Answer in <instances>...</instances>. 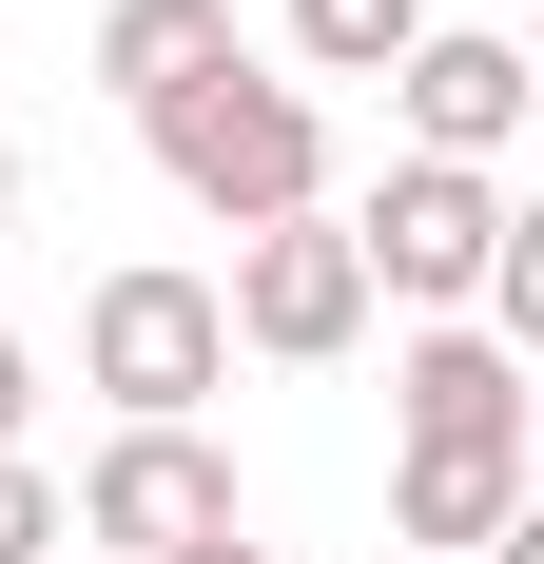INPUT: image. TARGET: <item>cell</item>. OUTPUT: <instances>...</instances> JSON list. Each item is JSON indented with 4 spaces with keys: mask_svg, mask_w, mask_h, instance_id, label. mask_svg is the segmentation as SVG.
Instances as JSON below:
<instances>
[{
    "mask_svg": "<svg viewBox=\"0 0 544 564\" xmlns=\"http://www.w3.org/2000/svg\"><path fill=\"white\" fill-rule=\"evenodd\" d=\"M137 137H156V175H175L215 234L330 215V117H312V78H253V58H215V78H195V98H156Z\"/></svg>",
    "mask_w": 544,
    "mask_h": 564,
    "instance_id": "6da1fadb",
    "label": "cell"
},
{
    "mask_svg": "<svg viewBox=\"0 0 544 564\" xmlns=\"http://www.w3.org/2000/svg\"><path fill=\"white\" fill-rule=\"evenodd\" d=\"M78 390H117V429H195V409L233 390L215 273H98V312H78Z\"/></svg>",
    "mask_w": 544,
    "mask_h": 564,
    "instance_id": "7a4b0ae2",
    "label": "cell"
},
{
    "mask_svg": "<svg viewBox=\"0 0 544 564\" xmlns=\"http://www.w3.org/2000/svg\"><path fill=\"white\" fill-rule=\"evenodd\" d=\"M350 234V273L370 292H409V312H467V292H487V253L525 215H505V175H447V156H389V195L370 215H330Z\"/></svg>",
    "mask_w": 544,
    "mask_h": 564,
    "instance_id": "3957f363",
    "label": "cell"
},
{
    "mask_svg": "<svg viewBox=\"0 0 544 564\" xmlns=\"http://www.w3.org/2000/svg\"><path fill=\"white\" fill-rule=\"evenodd\" d=\"M215 332H233V350H272V370H330V350L370 332V273H350V234H330V215H272V234H233Z\"/></svg>",
    "mask_w": 544,
    "mask_h": 564,
    "instance_id": "277c9868",
    "label": "cell"
},
{
    "mask_svg": "<svg viewBox=\"0 0 544 564\" xmlns=\"http://www.w3.org/2000/svg\"><path fill=\"white\" fill-rule=\"evenodd\" d=\"M233 525V467L195 448V429H117L98 467H78V507H58V545H117V564H175Z\"/></svg>",
    "mask_w": 544,
    "mask_h": 564,
    "instance_id": "5b68a950",
    "label": "cell"
},
{
    "mask_svg": "<svg viewBox=\"0 0 544 564\" xmlns=\"http://www.w3.org/2000/svg\"><path fill=\"white\" fill-rule=\"evenodd\" d=\"M389 98H409V156L505 175V137H525V40H487V20H428V40L389 58Z\"/></svg>",
    "mask_w": 544,
    "mask_h": 564,
    "instance_id": "8992f818",
    "label": "cell"
},
{
    "mask_svg": "<svg viewBox=\"0 0 544 564\" xmlns=\"http://www.w3.org/2000/svg\"><path fill=\"white\" fill-rule=\"evenodd\" d=\"M389 409H409V448H525V370L487 332H409L389 350Z\"/></svg>",
    "mask_w": 544,
    "mask_h": 564,
    "instance_id": "52a82bcc",
    "label": "cell"
},
{
    "mask_svg": "<svg viewBox=\"0 0 544 564\" xmlns=\"http://www.w3.org/2000/svg\"><path fill=\"white\" fill-rule=\"evenodd\" d=\"M215 58H233V0H117V20H98V98L156 117V98H195Z\"/></svg>",
    "mask_w": 544,
    "mask_h": 564,
    "instance_id": "ba28073f",
    "label": "cell"
},
{
    "mask_svg": "<svg viewBox=\"0 0 544 564\" xmlns=\"http://www.w3.org/2000/svg\"><path fill=\"white\" fill-rule=\"evenodd\" d=\"M389 525L409 545H505L525 525V448H409L389 467Z\"/></svg>",
    "mask_w": 544,
    "mask_h": 564,
    "instance_id": "9c48e42d",
    "label": "cell"
},
{
    "mask_svg": "<svg viewBox=\"0 0 544 564\" xmlns=\"http://www.w3.org/2000/svg\"><path fill=\"white\" fill-rule=\"evenodd\" d=\"M409 40H428V0H292V58L312 78H389Z\"/></svg>",
    "mask_w": 544,
    "mask_h": 564,
    "instance_id": "30bf717a",
    "label": "cell"
},
{
    "mask_svg": "<svg viewBox=\"0 0 544 564\" xmlns=\"http://www.w3.org/2000/svg\"><path fill=\"white\" fill-rule=\"evenodd\" d=\"M0 564H58V487H40L20 448H0Z\"/></svg>",
    "mask_w": 544,
    "mask_h": 564,
    "instance_id": "8fae6325",
    "label": "cell"
},
{
    "mask_svg": "<svg viewBox=\"0 0 544 564\" xmlns=\"http://www.w3.org/2000/svg\"><path fill=\"white\" fill-rule=\"evenodd\" d=\"M20 429H40V350L0 332V448H20Z\"/></svg>",
    "mask_w": 544,
    "mask_h": 564,
    "instance_id": "7c38bea8",
    "label": "cell"
},
{
    "mask_svg": "<svg viewBox=\"0 0 544 564\" xmlns=\"http://www.w3.org/2000/svg\"><path fill=\"white\" fill-rule=\"evenodd\" d=\"M175 564H272V545H233V525H215V545H175Z\"/></svg>",
    "mask_w": 544,
    "mask_h": 564,
    "instance_id": "4fadbf2b",
    "label": "cell"
},
{
    "mask_svg": "<svg viewBox=\"0 0 544 564\" xmlns=\"http://www.w3.org/2000/svg\"><path fill=\"white\" fill-rule=\"evenodd\" d=\"M0 195H20V137H0Z\"/></svg>",
    "mask_w": 544,
    "mask_h": 564,
    "instance_id": "5bb4252c",
    "label": "cell"
}]
</instances>
